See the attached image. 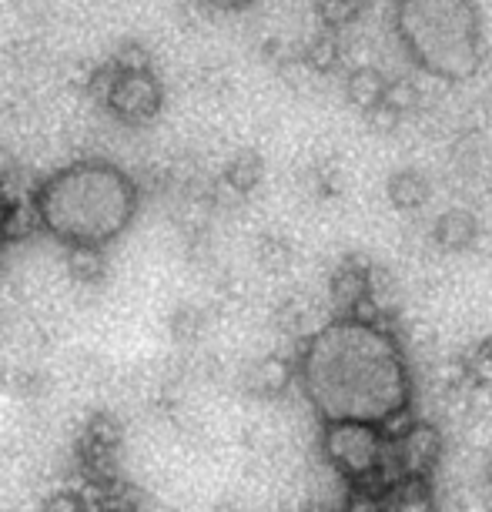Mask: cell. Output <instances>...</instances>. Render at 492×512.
Instances as JSON below:
<instances>
[{"label":"cell","mask_w":492,"mask_h":512,"mask_svg":"<svg viewBox=\"0 0 492 512\" xmlns=\"http://www.w3.org/2000/svg\"><path fill=\"white\" fill-rule=\"evenodd\" d=\"M308 402L328 422H379L409 402V375L392 335L355 322L322 328L302 355Z\"/></svg>","instance_id":"obj_1"},{"label":"cell","mask_w":492,"mask_h":512,"mask_svg":"<svg viewBox=\"0 0 492 512\" xmlns=\"http://www.w3.org/2000/svg\"><path fill=\"white\" fill-rule=\"evenodd\" d=\"M138 181L108 161H77L37 188V225L74 251H101L138 215Z\"/></svg>","instance_id":"obj_2"},{"label":"cell","mask_w":492,"mask_h":512,"mask_svg":"<svg viewBox=\"0 0 492 512\" xmlns=\"http://www.w3.org/2000/svg\"><path fill=\"white\" fill-rule=\"evenodd\" d=\"M392 31L409 61L439 81H469L482 67L479 0H392Z\"/></svg>","instance_id":"obj_3"},{"label":"cell","mask_w":492,"mask_h":512,"mask_svg":"<svg viewBox=\"0 0 492 512\" xmlns=\"http://www.w3.org/2000/svg\"><path fill=\"white\" fill-rule=\"evenodd\" d=\"M385 449V439L379 436L372 422H355V419H342V422H328L325 436H322V452L339 476L349 482L362 479L365 472H372L379 466Z\"/></svg>","instance_id":"obj_4"},{"label":"cell","mask_w":492,"mask_h":512,"mask_svg":"<svg viewBox=\"0 0 492 512\" xmlns=\"http://www.w3.org/2000/svg\"><path fill=\"white\" fill-rule=\"evenodd\" d=\"M161 104H164V88L158 77L151 71H131V74H118L104 108L124 124H144L161 111Z\"/></svg>","instance_id":"obj_5"},{"label":"cell","mask_w":492,"mask_h":512,"mask_svg":"<svg viewBox=\"0 0 492 512\" xmlns=\"http://www.w3.org/2000/svg\"><path fill=\"white\" fill-rule=\"evenodd\" d=\"M392 449H395V459H399V469L405 479H426L429 472L439 466L446 442H442L439 425L419 422L405 439L392 442Z\"/></svg>","instance_id":"obj_6"},{"label":"cell","mask_w":492,"mask_h":512,"mask_svg":"<svg viewBox=\"0 0 492 512\" xmlns=\"http://www.w3.org/2000/svg\"><path fill=\"white\" fill-rule=\"evenodd\" d=\"M369 272L372 262L369 255H345L339 268L328 278V298H332V312L342 318L352 315V308L369 295Z\"/></svg>","instance_id":"obj_7"},{"label":"cell","mask_w":492,"mask_h":512,"mask_svg":"<svg viewBox=\"0 0 492 512\" xmlns=\"http://www.w3.org/2000/svg\"><path fill=\"white\" fill-rule=\"evenodd\" d=\"M479 218L472 215L469 208H446L442 215H436L429 228V238H432V248L436 251H446V255H462L476 245V235H479Z\"/></svg>","instance_id":"obj_8"},{"label":"cell","mask_w":492,"mask_h":512,"mask_svg":"<svg viewBox=\"0 0 492 512\" xmlns=\"http://www.w3.org/2000/svg\"><path fill=\"white\" fill-rule=\"evenodd\" d=\"M385 198L395 211L402 215H412V211H422L432 198V181L426 178V171L419 168H402L389 175V185H385Z\"/></svg>","instance_id":"obj_9"},{"label":"cell","mask_w":492,"mask_h":512,"mask_svg":"<svg viewBox=\"0 0 492 512\" xmlns=\"http://www.w3.org/2000/svg\"><path fill=\"white\" fill-rule=\"evenodd\" d=\"M302 188L315 201H332L342 195L345 188V171L342 161L335 154H312L302 171Z\"/></svg>","instance_id":"obj_10"},{"label":"cell","mask_w":492,"mask_h":512,"mask_svg":"<svg viewBox=\"0 0 492 512\" xmlns=\"http://www.w3.org/2000/svg\"><path fill=\"white\" fill-rule=\"evenodd\" d=\"M305 71L312 77H328L339 71V64L345 61V44L335 31H318L312 37H305V44L298 47Z\"/></svg>","instance_id":"obj_11"},{"label":"cell","mask_w":492,"mask_h":512,"mask_svg":"<svg viewBox=\"0 0 492 512\" xmlns=\"http://www.w3.org/2000/svg\"><path fill=\"white\" fill-rule=\"evenodd\" d=\"M322 305L305 292H288L282 302L275 305V325L282 328L288 338H305L308 332H315Z\"/></svg>","instance_id":"obj_12"},{"label":"cell","mask_w":492,"mask_h":512,"mask_svg":"<svg viewBox=\"0 0 492 512\" xmlns=\"http://www.w3.org/2000/svg\"><path fill=\"white\" fill-rule=\"evenodd\" d=\"M486 134L459 128L449 141V164L459 181H469L486 171Z\"/></svg>","instance_id":"obj_13"},{"label":"cell","mask_w":492,"mask_h":512,"mask_svg":"<svg viewBox=\"0 0 492 512\" xmlns=\"http://www.w3.org/2000/svg\"><path fill=\"white\" fill-rule=\"evenodd\" d=\"M385 77L379 67H372V64H362V67H355V71L345 77V98H349V104L355 111H372V108H379L382 104V94H385Z\"/></svg>","instance_id":"obj_14"},{"label":"cell","mask_w":492,"mask_h":512,"mask_svg":"<svg viewBox=\"0 0 492 512\" xmlns=\"http://www.w3.org/2000/svg\"><path fill=\"white\" fill-rule=\"evenodd\" d=\"M265 178V161L258 151H238L231 154V161L225 164V175H221V181L235 191V195H252V191L262 185Z\"/></svg>","instance_id":"obj_15"},{"label":"cell","mask_w":492,"mask_h":512,"mask_svg":"<svg viewBox=\"0 0 492 512\" xmlns=\"http://www.w3.org/2000/svg\"><path fill=\"white\" fill-rule=\"evenodd\" d=\"M382 512H436L426 479H402L379 499Z\"/></svg>","instance_id":"obj_16"},{"label":"cell","mask_w":492,"mask_h":512,"mask_svg":"<svg viewBox=\"0 0 492 512\" xmlns=\"http://www.w3.org/2000/svg\"><path fill=\"white\" fill-rule=\"evenodd\" d=\"M255 258L268 275H282L295 265V245L282 231H262L255 241Z\"/></svg>","instance_id":"obj_17"},{"label":"cell","mask_w":492,"mask_h":512,"mask_svg":"<svg viewBox=\"0 0 492 512\" xmlns=\"http://www.w3.org/2000/svg\"><path fill=\"white\" fill-rule=\"evenodd\" d=\"M382 104L399 114V118H405V114H416L426 108V91H422V84L416 77L399 74V77H392V81H385Z\"/></svg>","instance_id":"obj_18"},{"label":"cell","mask_w":492,"mask_h":512,"mask_svg":"<svg viewBox=\"0 0 492 512\" xmlns=\"http://www.w3.org/2000/svg\"><path fill=\"white\" fill-rule=\"evenodd\" d=\"M372 0H315V17L322 21V31H342L362 21Z\"/></svg>","instance_id":"obj_19"},{"label":"cell","mask_w":492,"mask_h":512,"mask_svg":"<svg viewBox=\"0 0 492 512\" xmlns=\"http://www.w3.org/2000/svg\"><path fill=\"white\" fill-rule=\"evenodd\" d=\"M292 382V365L282 355H265L262 362L252 365V389L258 395H278Z\"/></svg>","instance_id":"obj_20"},{"label":"cell","mask_w":492,"mask_h":512,"mask_svg":"<svg viewBox=\"0 0 492 512\" xmlns=\"http://www.w3.org/2000/svg\"><path fill=\"white\" fill-rule=\"evenodd\" d=\"M4 61L21 74H31V71H41L44 61H47V51L41 44V37H14L11 44L4 47Z\"/></svg>","instance_id":"obj_21"},{"label":"cell","mask_w":492,"mask_h":512,"mask_svg":"<svg viewBox=\"0 0 492 512\" xmlns=\"http://www.w3.org/2000/svg\"><path fill=\"white\" fill-rule=\"evenodd\" d=\"M416 425H419V415H416V409H412V402H405V405H399V409H392L385 419L375 422V429H379V436L385 442H399V439L409 436Z\"/></svg>","instance_id":"obj_22"},{"label":"cell","mask_w":492,"mask_h":512,"mask_svg":"<svg viewBox=\"0 0 492 512\" xmlns=\"http://www.w3.org/2000/svg\"><path fill=\"white\" fill-rule=\"evenodd\" d=\"M195 81H198V91L208 94V98H228L231 88H235V77H231L225 64H205Z\"/></svg>","instance_id":"obj_23"},{"label":"cell","mask_w":492,"mask_h":512,"mask_svg":"<svg viewBox=\"0 0 492 512\" xmlns=\"http://www.w3.org/2000/svg\"><path fill=\"white\" fill-rule=\"evenodd\" d=\"M11 7H14L17 21L27 24L31 31H44L57 14V7L51 4V0H11Z\"/></svg>","instance_id":"obj_24"},{"label":"cell","mask_w":492,"mask_h":512,"mask_svg":"<svg viewBox=\"0 0 492 512\" xmlns=\"http://www.w3.org/2000/svg\"><path fill=\"white\" fill-rule=\"evenodd\" d=\"M111 64L118 67L121 74L131 71H151V51L141 41H121L118 51L111 54Z\"/></svg>","instance_id":"obj_25"},{"label":"cell","mask_w":492,"mask_h":512,"mask_svg":"<svg viewBox=\"0 0 492 512\" xmlns=\"http://www.w3.org/2000/svg\"><path fill=\"white\" fill-rule=\"evenodd\" d=\"M365 124H369V131H372V134H379V138H389V134L399 131L402 118H399L395 111L385 108V104H379V108L365 111Z\"/></svg>","instance_id":"obj_26"},{"label":"cell","mask_w":492,"mask_h":512,"mask_svg":"<svg viewBox=\"0 0 492 512\" xmlns=\"http://www.w3.org/2000/svg\"><path fill=\"white\" fill-rule=\"evenodd\" d=\"M211 17H215V11L205 4V0H181V7H178V24L181 27H201V24H208Z\"/></svg>","instance_id":"obj_27"},{"label":"cell","mask_w":492,"mask_h":512,"mask_svg":"<svg viewBox=\"0 0 492 512\" xmlns=\"http://www.w3.org/2000/svg\"><path fill=\"white\" fill-rule=\"evenodd\" d=\"M211 11H221V14H238V11H248V7H255L258 0H205Z\"/></svg>","instance_id":"obj_28"},{"label":"cell","mask_w":492,"mask_h":512,"mask_svg":"<svg viewBox=\"0 0 492 512\" xmlns=\"http://www.w3.org/2000/svg\"><path fill=\"white\" fill-rule=\"evenodd\" d=\"M345 512H382V506H379V499L362 496V492H352L349 502H345Z\"/></svg>","instance_id":"obj_29"},{"label":"cell","mask_w":492,"mask_h":512,"mask_svg":"<svg viewBox=\"0 0 492 512\" xmlns=\"http://www.w3.org/2000/svg\"><path fill=\"white\" fill-rule=\"evenodd\" d=\"M7 215H11V208H7V195H4V181H0V231L7 225Z\"/></svg>","instance_id":"obj_30"},{"label":"cell","mask_w":492,"mask_h":512,"mask_svg":"<svg viewBox=\"0 0 492 512\" xmlns=\"http://www.w3.org/2000/svg\"><path fill=\"white\" fill-rule=\"evenodd\" d=\"M486 486H489V496H492V452H489V462H486Z\"/></svg>","instance_id":"obj_31"},{"label":"cell","mask_w":492,"mask_h":512,"mask_svg":"<svg viewBox=\"0 0 492 512\" xmlns=\"http://www.w3.org/2000/svg\"><path fill=\"white\" fill-rule=\"evenodd\" d=\"M215 512H241V509L235 506V502H221V506H218Z\"/></svg>","instance_id":"obj_32"},{"label":"cell","mask_w":492,"mask_h":512,"mask_svg":"<svg viewBox=\"0 0 492 512\" xmlns=\"http://www.w3.org/2000/svg\"><path fill=\"white\" fill-rule=\"evenodd\" d=\"M302 512H332V509H325V506H312V509H302Z\"/></svg>","instance_id":"obj_33"}]
</instances>
